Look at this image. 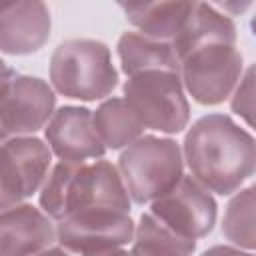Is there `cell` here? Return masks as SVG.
Returning <instances> with one entry per match:
<instances>
[{"mask_svg":"<svg viewBox=\"0 0 256 256\" xmlns=\"http://www.w3.org/2000/svg\"><path fill=\"white\" fill-rule=\"evenodd\" d=\"M182 158L206 190L230 196L254 174V136L226 114L198 118L186 132Z\"/></svg>","mask_w":256,"mask_h":256,"instance_id":"obj_1","label":"cell"},{"mask_svg":"<svg viewBox=\"0 0 256 256\" xmlns=\"http://www.w3.org/2000/svg\"><path fill=\"white\" fill-rule=\"evenodd\" d=\"M40 208L52 220L88 208L130 212V196L114 164L106 160L90 164L60 160L40 186Z\"/></svg>","mask_w":256,"mask_h":256,"instance_id":"obj_2","label":"cell"},{"mask_svg":"<svg viewBox=\"0 0 256 256\" xmlns=\"http://www.w3.org/2000/svg\"><path fill=\"white\" fill-rule=\"evenodd\" d=\"M50 82L66 98L94 102L112 94L118 86V70L104 42L74 38L52 52Z\"/></svg>","mask_w":256,"mask_h":256,"instance_id":"obj_3","label":"cell"},{"mask_svg":"<svg viewBox=\"0 0 256 256\" xmlns=\"http://www.w3.org/2000/svg\"><path fill=\"white\" fill-rule=\"evenodd\" d=\"M118 172L130 200L150 204L184 176L182 148L170 138L138 136L120 154Z\"/></svg>","mask_w":256,"mask_h":256,"instance_id":"obj_4","label":"cell"},{"mask_svg":"<svg viewBox=\"0 0 256 256\" xmlns=\"http://www.w3.org/2000/svg\"><path fill=\"white\" fill-rule=\"evenodd\" d=\"M124 100L148 130L178 134L190 122V104L180 72L144 70L124 82Z\"/></svg>","mask_w":256,"mask_h":256,"instance_id":"obj_5","label":"cell"},{"mask_svg":"<svg viewBox=\"0 0 256 256\" xmlns=\"http://www.w3.org/2000/svg\"><path fill=\"white\" fill-rule=\"evenodd\" d=\"M244 60L234 44H208L180 60L184 90L202 106L222 104L236 88Z\"/></svg>","mask_w":256,"mask_h":256,"instance_id":"obj_6","label":"cell"},{"mask_svg":"<svg viewBox=\"0 0 256 256\" xmlns=\"http://www.w3.org/2000/svg\"><path fill=\"white\" fill-rule=\"evenodd\" d=\"M130 212L114 208H88L68 214L56 224V242L64 252L108 254L132 242Z\"/></svg>","mask_w":256,"mask_h":256,"instance_id":"obj_7","label":"cell"},{"mask_svg":"<svg viewBox=\"0 0 256 256\" xmlns=\"http://www.w3.org/2000/svg\"><path fill=\"white\" fill-rule=\"evenodd\" d=\"M52 162V150L34 136H10L0 142V210L20 204L40 190Z\"/></svg>","mask_w":256,"mask_h":256,"instance_id":"obj_8","label":"cell"},{"mask_svg":"<svg viewBox=\"0 0 256 256\" xmlns=\"http://www.w3.org/2000/svg\"><path fill=\"white\" fill-rule=\"evenodd\" d=\"M150 214L182 238L198 240L212 232L218 206L198 180L182 176L174 188L150 202Z\"/></svg>","mask_w":256,"mask_h":256,"instance_id":"obj_9","label":"cell"},{"mask_svg":"<svg viewBox=\"0 0 256 256\" xmlns=\"http://www.w3.org/2000/svg\"><path fill=\"white\" fill-rule=\"evenodd\" d=\"M54 90L38 76L16 74L0 96V126L10 136L34 134L54 114Z\"/></svg>","mask_w":256,"mask_h":256,"instance_id":"obj_10","label":"cell"},{"mask_svg":"<svg viewBox=\"0 0 256 256\" xmlns=\"http://www.w3.org/2000/svg\"><path fill=\"white\" fill-rule=\"evenodd\" d=\"M44 136L52 154L66 162H86L106 154L92 124V112L82 106L58 108L46 122Z\"/></svg>","mask_w":256,"mask_h":256,"instance_id":"obj_11","label":"cell"},{"mask_svg":"<svg viewBox=\"0 0 256 256\" xmlns=\"http://www.w3.org/2000/svg\"><path fill=\"white\" fill-rule=\"evenodd\" d=\"M54 242L56 226L44 210L24 202L0 210V254H38Z\"/></svg>","mask_w":256,"mask_h":256,"instance_id":"obj_12","label":"cell"},{"mask_svg":"<svg viewBox=\"0 0 256 256\" xmlns=\"http://www.w3.org/2000/svg\"><path fill=\"white\" fill-rule=\"evenodd\" d=\"M52 18L44 0H18L0 12V52L24 56L38 52L50 38Z\"/></svg>","mask_w":256,"mask_h":256,"instance_id":"obj_13","label":"cell"},{"mask_svg":"<svg viewBox=\"0 0 256 256\" xmlns=\"http://www.w3.org/2000/svg\"><path fill=\"white\" fill-rule=\"evenodd\" d=\"M128 22L142 34L172 40L200 0H116Z\"/></svg>","mask_w":256,"mask_h":256,"instance_id":"obj_14","label":"cell"},{"mask_svg":"<svg viewBox=\"0 0 256 256\" xmlns=\"http://www.w3.org/2000/svg\"><path fill=\"white\" fill-rule=\"evenodd\" d=\"M234 22L206 2H198L180 32L170 40L178 60L208 44H236Z\"/></svg>","mask_w":256,"mask_h":256,"instance_id":"obj_15","label":"cell"},{"mask_svg":"<svg viewBox=\"0 0 256 256\" xmlns=\"http://www.w3.org/2000/svg\"><path fill=\"white\" fill-rule=\"evenodd\" d=\"M116 48L126 76H134L144 70L180 72V60L168 40H158L142 32H124Z\"/></svg>","mask_w":256,"mask_h":256,"instance_id":"obj_16","label":"cell"},{"mask_svg":"<svg viewBox=\"0 0 256 256\" xmlns=\"http://www.w3.org/2000/svg\"><path fill=\"white\" fill-rule=\"evenodd\" d=\"M92 124L106 150H120L142 136L144 126L124 98H108L92 112Z\"/></svg>","mask_w":256,"mask_h":256,"instance_id":"obj_17","label":"cell"},{"mask_svg":"<svg viewBox=\"0 0 256 256\" xmlns=\"http://www.w3.org/2000/svg\"><path fill=\"white\" fill-rule=\"evenodd\" d=\"M196 248V240H188L172 232L150 212L140 216L132 236V250L144 254H190Z\"/></svg>","mask_w":256,"mask_h":256,"instance_id":"obj_18","label":"cell"},{"mask_svg":"<svg viewBox=\"0 0 256 256\" xmlns=\"http://www.w3.org/2000/svg\"><path fill=\"white\" fill-rule=\"evenodd\" d=\"M254 186L236 190L238 194L228 202L222 218V234L228 242L238 248L254 250L256 232H254Z\"/></svg>","mask_w":256,"mask_h":256,"instance_id":"obj_19","label":"cell"},{"mask_svg":"<svg viewBox=\"0 0 256 256\" xmlns=\"http://www.w3.org/2000/svg\"><path fill=\"white\" fill-rule=\"evenodd\" d=\"M232 102L230 108L234 114L246 120L248 126H252V114H254V70L252 66L246 68V72L240 76L236 88L232 90Z\"/></svg>","mask_w":256,"mask_h":256,"instance_id":"obj_20","label":"cell"},{"mask_svg":"<svg viewBox=\"0 0 256 256\" xmlns=\"http://www.w3.org/2000/svg\"><path fill=\"white\" fill-rule=\"evenodd\" d=\"M220 10H224L226 14H230V16H240V14H244L250 6H252V2L254 0H212Z\"/></svg>","mask_w":256,"mask_h":256,"instance_id":"obj_21","label":"cell"},{"mask_svg":"<svg viewBox=\"0 0 256 256\" xmlns=\"http://www.w3.org/2000/svg\"><path fill=\"white\" fill-rule=\"evenodd\" d=\"M18 0H0V12H4V10H8L10 6H14Z\"/></svg>","mask_w":256,"mask_h":256,"instance_id":"obj_22","label":"cell"}]
</instances>
